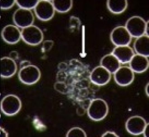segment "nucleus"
<instances>
[{
	"label": "nucleus",
	"instance_id": "obj_1",
	"mask_svg": "<svg viewBox=\"0 0 149 137\" xmlns=\"http://www.w3.org/2000/svg\"><path fill=\"white\" fill-rule=\"evenodd\" d=\"M109 108L107 102L104 100L97 98L90 102L87 109L88 116L92 120L98 121L107 116Z\"/></svg>",
	"mask_w": 149,
	"mask_h": 137
},
{
	"label": "nucleus",
	"instance_id": "obj_2",
	"mask_svg": "<svg viewBox=\"0 0 149 137\" xmlns=\"http://www.w3.org/2000/svg\"><path fill=\"white\" fill-rule=\"evenodd\" d=\"M21 102L17 96L8 95L3 97L1 102L2 112L7 116H13L17 113L21 108Z\"/></svg>",
	"mask_w": 149,
	"mask_h": 137
},
{
	"label": "nucleus",
	"instance_id": "obj_3",
	"mask_svg": "<svg viewBox=\"0 0 149 137\" xmlns=\"http://www.w3.org/2000/svg\"><path fill=\"white\" fill-rule=\"evenodd\" d=\"M21 38L26 44L31 45H36L40 43L43 39V33L37 26L31 25L22 28Z\"/></svg>",
	"mask_w": 149,
	"mask_h": 137
},
{
	"label": "nucleus",
	"instance_id": "obj_4",
	"mask_svg": "<svg viewBox=\"0 0 149 137\" xmlns=\"http://www.w3.org/2000/svg\"><path fill=\"white\" fill-rule=\"evenodd\" d=\"M146 24L141 17L134 16L127 20L125 27L132 37L138 38L145 35Z\"/></svg>",
	"mask_w": 149,
	"mask_h": 137
},
{
	"label": "nucleus",
	"instance_id": "obj_5",
	"mask_svg": "<svg viewBox=\"0 0 149 137\" xmlns=\"http://www.w3.org/2000/svg\"><path fill=\"white\" fill-rule=\"evenodd\" d=\"M40 75L38 68L30 64L22 67L18 73V77L20 81L27 85L36 83L39 80Z\"/></svg>",
	"mask_w": 149,
	"mask_h": 137
},
{
	"label": "nucleus",
	"instance_id": "obj_6",
	"mask_svg": "<svg viewBox=\"0 0 149 137\" xmlns=\"http://www.w3.org/2000/svg\"><path fill=\"white\" fill-rule=\"evenodd\" d=\"M13 19L17 26L23 28L32 25L34 17L31 10L20 8L14 12Z\"/></svg>",
	"mask_w": 149,
	"mask_h": 137
},
{
	"label": "nucleus",
	"instance_id": "obj_7",
	"mask_svg": "<svg viewBox=\"0 0 149 137\" xmlns=\"http://www.w3.org/2000/svg\"><path fill=\"white\" fill-rule=\"evenodd\" d=\"M37 18L43 21L51 19L54 15L55 9L52 2L48 0H39L34 7Z\"/></svg>",
	"mask_w": 149,
	"mask_h": 137
},
{
	"label": "nucleus",
	"instance_id": "obj_8",
	"mask_svg": "<svg viewBox=\"0 0 149 137\" xmlns=\"http://www.w3.org/2000/svg\"><path fill=\"white\" fill-rule=\"evenodd\" d=\"M132 36L125 26H118L114 28L110 34L112 43L116 46H128L131 42Z\"/></svg>",
	"mask_w": 149,
	"mask_h": 137
},
{
	"label": "nucleus",
	"instance_id": "obj_9",
	"mask_svg": "<svg viewBox=\"0 0 149 137\" xmlns=\"http://www.w3.org/2000/svg\"><path fill=\"white\" fill-rule=\"evenodd\" d=\"M147 124L145 119L142 117L138 116H132L127 120L125 128L130 134L139 135L143 133Z\"/></svg>",
	"mask_w": 149,
	"mask_h": 137
},
{
	"label": "nucleus",
	"instance_id": "obj_10",
	"mask_svg": "<svg viewBox=\"0 0 149 137\" xmlns=\"http://www.w3.org/2000/svg\"><path fill=\"white\" fill-rule=\"evenodd\" d=\"M134 77V72L128 66H120L114 73V78L115 82L121 86H126L130 84L133 81Z\"/></svg>",
	"mask_w": 149,
	"mask_h": 137
},
{
	"label": "nucleus",
	"instance_id": "obj_11",
	"mask_svg": "<svg viewBox=\"0 0 149 137\" xmlns=\"http://www.w3.org/2000/svg\"><path fill=\"white\" fill-rule=\"evenodd\" d=\"M111 77V73L101 66L95 68L90 75L91 82L94 84L99 86L107 84L110 80Z\"/></svg>",
	"mask_w": 149,
	"mask_h": 137
},
{
	"label": "nucleus",
	"instance_id": "obj_12",
	"mask_svg": "<svg viewBox=\"0 0 149 137\" xmlns=\"http://www.w3.org/2000/svg\"><path fill=\"white\" fill-rule=\"evenodd\" d=\"M3 40L10 44H14L18 42L21 38V32L18 28L13 25L4 26L1 33Z\"/></svg>",
	"mask_w": 149,
	"mask_h": 137
},
{
	"label": "nucleus",
	"instance_id": "obj_13",
	"mask_svg": "<svg viewBox=\"0 0 149 137\" xmlns=\"http://www.w3.org/2000/svg\"><path fill=\"white\" fill-rule=\"evenodd\" d=\"M111 53L123 64L129 63L135 55L133 49L128 46H116Z\"/></svg>",
	"mask_w": 149,
	"mask_h": 137
},
{
	"label": "nucleus",
	"instance_id": "obj_14",
	"mask_svg": "<svg viewBox=\"0 0 149 137\" xmlns=\"http://www.w3.org/2000/svg\"><path fill=\"white\" fill-rule=\"evenodd\" d=\"M17 65L15 60L8 57L1 59V76L2 77L9 78L16 73Z\"/></svg>",
	"mask_w": 149,
	"mask_h": 137
},
{
	"label": "nucleus",
	"instance_id": "obj_15",
	"mask_svg": "<svg viewBox=\"0 0 149 137\" xmlns=\"http://www.w3.org/2000/svg\"><path fill=\"white\" fill-rule=\"evenodd\" d=\"M129 63L130 67L134 72L136 73L145 71L149 66L147 57L137 54L134 55Z\"/></svg>",
	"mask_w": 149,
	"mask_h": 137
},
{
	"label": "nucleus",
	"instance_id": "obj_16",
	"mask_svg": "<svg viewBox=\"0 0 149 137\" xmlns=\"http://www.w3.org/2000/svg\"><path fill=\"white\" fill-rule=\"evenodd\" d=\"M134 48L137 54L148 57L149 56V37L146 35L137 38Z\"/></svg>",
	"mask_w": 149,
	"mask_h": 137
},
{
	"label": "nucleus",
	"instance_id": "obj_17",
	"mask_svg": "<svg viewBox=\"0 0 149 137\" xmlns=\"http://www.w3.org/2000/svg\"><path fill=\"white\" fill-rule=\"evenodd\" d=\"M100 64L101 66L111 73H114L120 67V62L111 53L103 56L101 60Z\"/></svg>",
	"mask_w": 149,
	"mask_h": 137
},
{
	"label": "nucleus",
	"instance_id": "obj_18",
	"mask_svg": "<svg viewBox=\"0 0 149 137\" xmlns=\"http://www.w3.org/2000/svg\"><path fill=\"white\" fill-rule=\"evenodd\" d=\"M107 7L109 10L114 14H120L123 12L128 6L127 0H108Z\"/></svg>",
	"mask_w": 149,
	"mask_h": 137
},
{
	"label": "nucleus",
	"instance_id": "obj_19",
	"mask_svg": "<svg viewBox=\"0 0 149 137\" xmlns=\"http://www.w3.org/2000/svg\"><path fill=\"white\" fill-rule=\"evenodd\" d=\"M52 3L55 9L61 13L69 11L73 4V1L71 0H54L52 1Z\"/></svg>",
	"mask_w": 149,
	"mask_h": 137
},
{
	"label": "nucleus",
	"instance_id": "obj_20",
	"mask_svg": "<svg viewBox=\"0 0 149 137\" xmlns=\"http://www.w3.org/2000/svg\"><path fill=\"white\" fill-rule=\"evenodd\" d=\"M38 0H17L15 3L21 8L29 9L34 8Z\"/></svg>",
	"mask_w": 149,
	"mask_h": 137
},
{
	"label": "nucleus",
	"instance_id": "obj_21",
	"mask_svg": "<svg viewBox=\"0 0 149 137\" xmlns=\"http://www.w3.org/2000/svg\"><path fill=\"white\" fill-rule=\"evenodd\" d=\"M15 3V0H0V18L1 17V10L10 8Z\"/></svg>",
	"mask_w": 149,
	"mask_h": 137
},
{
	"label": "nucleus",
	"instance_id": "obj_22",
	"mask_svg": "<svg viewBox=\"0 0 149 137\" xmlns=\"http://www.w3.org/2000/svg\"><path fill=\"white\" fill-rule=\"evenodd\" d=\"M119 136L114 132L107 131L103 134L102 137H118Z\"/></svg>",
	"mask_w": 149,
	"mask_h": 137
},
{
	"label": "nucleus",
	"instance_id": "obj_23",
	"mask_svg": "<svg viewBox=\"0 0 149 137\" xmlns=\"http://www.w3.org/2000/svg\"><path fill=\"white\" fill-rule=\"evenodd\" d=\"M9 57L15 60L17 59L18 58V54L16 51H13L11 52L9 55Z\"/></svg>",
	"mask_w": 149,
	"mask_h": 137
},
{
	"label": "nucleus",
	"instance_id": "obj_24",
	"mask_svg": "<svg viewBox=\"0 0 149 137\" xmlns=\"http://www.w3.org/2000/svg\"><path fill=\"white\" fill-rule=\"evenodd\" d=\"M148 125L149 123H147L143 131V133L144 136L145 137L149 136Z\"/></svg>",
	"mask_w": 149,
	"mask_h": 137
},
{
	"label": "nucleus",
	"instance_id": "obj_25",
	"mask_svg": "<svg viewBox=\"0 0 149 137\" xmlns=\"http://www.w3.org/2000/svg\"><path fill=\"white\" fill-rule=\"evenodd\" d=\"M149 21L146 22V26L145 30V35L149 36V28H148Z\"/></svg>",
	"mask_w": 149,
	"mask_h": 137
},
{
	"label": "nucleus",
	"instance_id": "obj_26",
	"mask_svg": "<svg viewBox=\"0 0 149 137\" xmlns=\"http://www.w3.org/2000/svg\"><path fill=\"white\" fill-rule=\"evenodd\" d=\"M30 64V62H29L26 61H22L21 62V63L20 64V66L22 67L29 65Z\"/></svg>",
	"mask_w": 149,
	"mask_h": 137
},
{
	"label": "nucleus",
	"instance_id": "obj_27",
	"mask_svg": "<svg viewBox=\"0 0 149 137\" xmlns=\"http://www.w3.org/2000/svg\"><path fill=\"white\" fill-rule=\"evenodd\" d=\"M2 97L1 94L0 93V115L1 112V102L2 99Z\"/></svg>",
	"mask_w": 149,
	"mask_h": 137
},
{
	"label": "nucleus",
	"instance_id": "obj_28",
	"mask_svg": "<svg viewBox=\"0 0 149 137\" xmlns=\"http://www.w3.org/2000/svg\"><path fill=\"white\" fill-rule=\"evenodd\" d=\"M148 84L146 86V90H145L146 94L148 96Z\"/></svg>",
	"mask_w": 149,
	"mask_h": 137
},
{
	"label": "nucleus",
	"instance_id": "obj_29",
	"mask_svg": "<svg viewBox=\"0 0 149 137\" xmlns=\"http://www.w3.org/2000/svg\"><path fill=\"white\" fill-rule=\"evenodd\" d=\"M2 135H1V132H0V136H2Z\"/></svg>",
	"mask_w": 149,
	"mask_h": 137
}]
</instances>
